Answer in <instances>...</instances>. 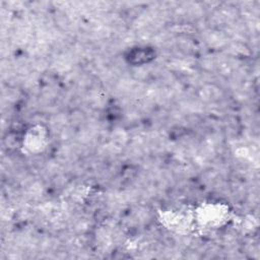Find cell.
Returning <instances> with one entry per match:
<instances>
[{"instance_id":"cell-1","label":"cell","mask_w":260,"mask_h":260,"mask_svg":"<svg viewBox=\"0 0 260 260\" xmlns=\"http://www.w3.org/2000/svg\"><path fill=\"white\" fill-rule=\"evenodd\" d=\"M155 52L148 47H136L130 50L128 54V60L134 65H143L150 62L154 58Z\"/></svg>"}]
</instances>
